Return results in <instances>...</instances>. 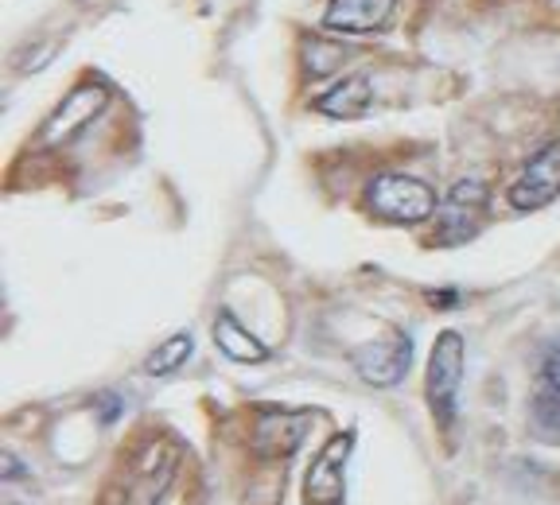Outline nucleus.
I'll return each mask as SVG.
<instances>
[{"label":"nucleus","mask_w":560,"mask_h":505,"mask_svg":"<svg viewBox=\"0 0 560 505\" xmlns=\"http://www.w3.org/2000/svg\"><path fill=\"white\" fill-rule=\"evenodd\" d=\"M552 436H557V439H560V424H557V427H552Z\"/></svg>","instance_id":"obj_18"},{"label":"nucleus","mask_w":560,"mask_h":505,"mask_svg":"<svg viewBox=\"0 0 560 505\" xmlns=\"http://www.w3.org/2000/svg\"><path fill=\"white\" fill-rule=\"evenodd\" d=\"M394 16V0H327L324 27L342 35H370Z\"/></svg>","instance_id":"obj_10"},{"label":"nucleus","mask_w":560,"mask_h":505,"mask_svg":"<svg viewBox=\"0 0 560 505\" xmlns=\"http://www.w3.org/2000/svg\"><path fill=\"white\" fill-rule=\"evenodd\" d=\"M354 451V432H339L315 455L304 479L307 505H347V459Z\"/></svg>","instance_id":"obj_7"},{"label":"nucleus","mask_w":560,"mask_h":505,"mask_svg":"<svg viewBox=\"0 0 560 505\" xmlns=\"http://www.w3.org/2000/svg\"><path fill=\"white\" fill-rule=\"evenodd\" d=\"M312 416L307 412H284V409H265L257 412L254 424V451L261 459H292L307 436Z\"/></svg>","instance_id":"obj_9"},{"label":"nucleus","mask_w":560,"mask_h":505,"mask_svg":"<svg viewBox=\"0 0 560 505\" xmlns=\"http://www.w3.org/2000/svg\"><path fill=\"white\" fill-rule=\"evenodd\" d=\"M55 55H59V47H55V44H44V51L20 55V59H16V70H20V74H32L35 67H47V62H51Z\"/></svg>","instance_id":"obj_16"},{"label":"nucleus","mask_w":560,"mask_h":505,"mask_svg":"<svg viewBox=\"0 0 560 505\" xmlns=\"http://www.w3.org/2000/svg\"><path fill=\"white\" fill-rule=\"evenodd\" d=\"M105 102H109V86H105V82H82V86H74L59 102V109L51 114V121L44 125L39 144H44V149L70 144V140L79 137L86 125H94L97 117H102Z\"/></svg>","instance_id":"obj_6"},{"label":"nucleus","mask_w":560,"mask_h":505,"mask_svg":"<svg viewBox=\"0 0 560 505\" xmlns=\"http://www.w3.org/2000/svg\"><path fill=\"white\" fill-rule=\"evenodd\" d=\"M490 207V187L482 179H459V184L447 191L444 210H440L436 222V242L440 245H464L479 234L482 219H487Z\"/></svg>","instance_id":"obj_5"},{"label":"nucleus","mask_w":560,"mask_h":505,"mask_svg":"<svg viewBox=\"0 0 560 505\" xmlns=\"http://www.w3.org/2000/svg\"><path fill=\"white\" fill-rule=\"evenodd\" d=\"M304 74L307 79H327L335 70L347 62V47L339 44H327V39H304Z\"/></svg>","instance_id":"obj_15"},{"label":"nucleus","mask_w":560,"mask_h":505,"mask_svg":"<svg viewBox=\"0 0 560 505\" xmlns=\"http://www.w3.org/2000/svg\"><path fill=\"white\" fill-rule=\"evenodd\" d=\"M537 420L545 432L560 424V342H549L541 354V374H537V397H534Z\"/></svg>","instance_id":"obj_13"},{"label":"nucleus","mask_w":560,"mask_h":505,"mask_svg":"<svg viewBox=\"0 0 560 505\" xmlns=\"http://www.w3.org/2000/svg\"><path fill=\"white\" fill-rule=\"evenodd\" d=\"M432 304H455V292H432Z\"/></svg>","instance_id":"obj_17"},{"label":"nucleus","mask_w":560,"mask_h":505,"mask_svg":"<svg viewBox=\"0 0 560 505\" xmlns=\"http://www.w3.org/2000/svg\"><path fill=\"white\" fill-rule=\"evenodd\" d=\"M315 109H319L324 117H335V121L362 117L370 109V79L366 74H350V79H342L339 86L327 90V94L315 102Z\"/></svg>","instance_id":"obj_12"},{"label":"nucleus","mask_w":560,"mask_h":505,"mask_svg":"<svg viewBox=\"0 0 560 505\" xmlns=\"http://www.w3.org/2000/svg\"><path fill=\"white\" fill-rule=\"evenodd\" d=\"M459 385H464V334L444 331L432 347L429 374H424V397H429V409L440 427L455 424Z\"/></svg>","instance_id":"obj_2"},{"label":"nucleus","mask_w":560,"mask_h":505,"mask_svg":"<svg viewBox=\"0 0 560 505\" xmlns=\"http://www.w3.org/2000/svg\"><path fill=\"white\" fill-rule=\"evenodd\" d=\"M214 342H219V350L230 357V362H242V366H257V362L269 357V347H265L257 334L245 331L234 312L214 315Z\"/></svg>","instance_id":"obj_11"},{"label":"nucleus","mask_w":560,"mask_h":505,"mask_svg":"<svg viewBox=\"0 0 560 505\" xmlns=\"http://www.w3.org/2000/svg\"><path fill=\"white\" fill-rule=\"evenodd\" d=\"M175 471H179V451L167 439H152L140 447V455L132 459L129 479L117 490V505H160L172 486Z\"/></svg>","instance_id":"obj_3"},{"label":"nucleus","mask_w":560,"mask_h":505,"mask_svg":"<svg viewBox=\"0 0 560 505\" xmlns=\"http://www.w3.org/2000/svg\"><path fill=\"white\" fill-rule=\"evenodd\" d=\"M560 195V137H552L537 156L525 160L522 175L510 184V207L541 210Z\"/></svg>","instance_id":"obj_8"},{"label":"nucleus","mask_w":560,"mask_h":505,"mask_svg":"<svg viewBox=\"0 0 560 505\" xmlns=\"http://www.w3.org/2000/svg\"><path fill=\"white\" fill-rule=\"evenodd\" d=\"M366 207L374 210L382 222H394V226H420L436 214L440 199L424 179L417 175H397L385 172L377 179H370L366 187Z\"/></svg>","instance_id":"obj_1"},{"label":"nucleus","mask_w":560,"mask_h":505,"mask_svg":"<svg viewBox=\"0 0 560 505\" xmlns=\"http://www.w3.org/2000/svg\"><path fill=\"white\" fill-rule=\"evenodd\" d=\"M350 362L359 369V377L366 385H377V389H389L397 385L412 366V339L405 331H385L382 339H370L362 347L350 350Z\"/></svg>","instance_id":"obj_4"},{"label":"nucleus","mask_w":560,"mask_h":505,"mask_svg":"<svg viewBox=\"0 0 560 505\" xmlns=\"http://www.w3.org/2000/svg\"><path fill=\"white\" fill-rule=\"evenodd\" d=\"M191 350H195L191 334H187V331L172 334V339H164V347H156L149 357H144V374H152V377L175 374V369H179L187 357H191Z\"/></svg>","instance_id":"obj_14"}]
</instances>
